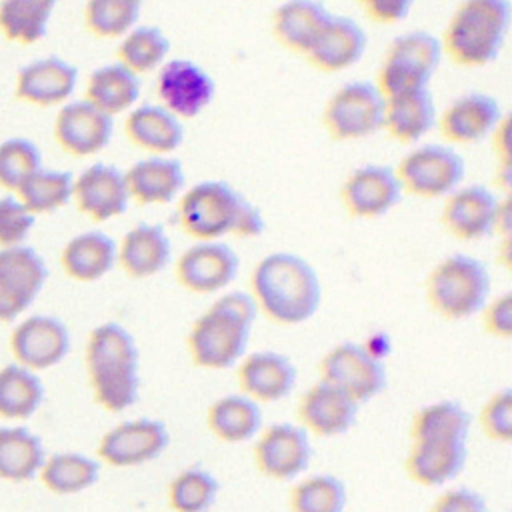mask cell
Wrapping results in <instances>:
<instances>
[{
    "label": "cell",
    "instance_id": "1",
    "mask_svg": "<svg viewBox=\"0 0 512 512\" xmlns=\"http://www.w3.org/2000/svg\"><path fill=\"white\" fill-rule=\"evenodd\" d=\"M272 322L296 326L310 320L322 304V280L300 254L276 250L262 256L250 272V290Z\"/></svg>",
    "mask_w": 512,
    "mask_h": 512
},
{
    "label": "cell",
    "instance_id": "2",
    "mask_svg": "<svg viewBox=\"0 0 512 512\" xmlns=\"http://www.w3.org/2000/svg\"><path fill=\"white\" fill-rule=\"evenodd\" d=\"M86 368L94 398L108 412H124L140 398V348L120 322L96 326L86 344Z\"/></svg>",
    "mask_w": 512,
    "mask_h": 512
},
{
    "label": "cell",
    "instance_id": "3",
    "mask_svg": "<svg viewBox=\"0 0 512 512\" xmlns=\"http://www.w3.org/2000/svg\"><path fill=\"white\" fill-rule=\"evenodd\" d=\"M512 22L508 0H464L446 22L440 36L444 56L462 68L494 62L506 42Z\"/></svg>",
    "mask_w": 512,
    "mask_h": 512
},
{
    "label": "cell",
    "instance_id": "4",
    "mask_svg": "<svg viewBox=\"0 0 512 512\" xmlns=\"http://www.w3.org/2000/svg\"><path fill=\"white\" fill-rule=\"evenodd\" d=\"M490 290L488 266L464 252H452L438 260L426 278V300L446 320H464L482 312Z\"/></svg>",
    "mask_w": 512,
    "mask_h": 512
},
{
    "label": "cell",
    "instance_id": "5",
    "mask_svg": "<svg viewBox=\"0 0 512 512\" xmlns=\"http://www.w3.org/2000/svg\"><path fill=\"white\" fill-rule=\"evenodd\" d=\"M442 58L440 36L422 28L396 34L386 46L374 84L384 100L430 90Z\"/></svg>",
    "mask_w": 512,
    "mask_h": 512
},
{
    "label": "cell",
    "instance_id": "6",
    "mask_svg": "<svg viewBox=\"0 0 512 512\" xmlns=\"http://www.w3.org/2000/svg\"><path fill=\"white\" fill-rule=\"evenodd\" d=\"M254 322L214 300L190 326L186 348L192 362L206 370L236 366L246 354Z\"/></svg>",
    "mask_w": 512,
    "mask_h": 512
},
{
    "label": "cell",
    "instance_id": "7",
    "mask_svg": "<svg viewBox=\"0 0 512 512\" xmlns=\"http://www.w3.org/2000/svg\"><path fill=\"white\" fill-rule=\"evenodd\" d=\"M246 198L224 180H200L180 194L176 216L182 230L194 240H222L234 234Z\"/></svg>",
    "mask_w": 512,
    "mask_h": 512
},
{
    "label": "cell",
    "instance_id": "8",
    "mask_svg": "<svg viewBox=\"0 0 512 512\" xmlns=\"http://www.w3.org/2000/svg\"><path fill=\"white\" fill-rule=\"evenodd\" d=\"M404 194L446 198L466 174L464 156L446 142H422L410 148L394 166Z\"/></svg>",
    "mask_w": 512,
    "mask_h": 512
},
{
    "label": "cell",
    "instance_id": "9",
    "mask_svg": "<svg viewBox=\"0 0 512 512\" xmlns=\"http://www.w3.org/2000/svg\"><path fill=\"white\" fill-rule=\"evenodd\" d=\"M386 100L374 80L338 86L322 108V124L334 140H360L382 130Z\"/></svg>",
    "mask_w": 512,
    "mask_h": 512
},
{
    "label": "cell",
    "instance_id": "10",
    "mask_svg": "<svg viewBox=\"0 0 512 512\" xmlns=\"http://www.w3.org/2000/svg\"><path fill=\"white\" fill-rule=\"evenodd\" d=\"M158 104L180 120L200 116L216 96L212 74L190 58H168L154 80Z\"/></svg>",
    "mask_w": 512,
    "mask_h": 512
},
{
    "label": "cell",
    "instance_id": "11",
    "mask_svg": "<svg viewBox=\"0 0 512 512\" xmlns=\"http://www.w3.org/2000/svg\"><path fill=\"white\" fill-rule=\"evenodd\" d=\"M320 378L344 390L358 404L376 398L388 384L386 366L374 358L362 342H340L332 346L318 364Z\"/></svg>",
    "mask_w": 512,
    "mask_h": 512
},
{
    "label": "cell",
    "instance_id": "12",
    "mask_svg": "<svg viewBox=\"0 0 512 512\" xmlns=\"http://www.w3.org/2000/svg\"><path fill=\"white\" fill-rule=\"evenodd\" d=\"M240 270L238 252L224 240H196L176 258L174 276L194 294L224 290Z\"/></svg>",
    "mask_w": 512,
    "mask_h": 512
},
{
    "label": "cell",
    "instance_id": "13",
    "mask_svg": "<svg viewBox=\"0 0 512 512\" xmlns=\"http://www.w3.org/2000/svg\"><path fill=\"white\" fill-rule=\"evenodd\" d=\"M252 458L266 478L278 482L294 480L312 460L310 436L300 424H272L256 436Z\"/></svg>",
    "mask_w": 512,
    "mask_h": 512
},
{
    "label": "cell",
    "instance_id": "14",
    "mask_svg": "<svg viewBox=\"0 0 512 512\" xmlns=\"http://www.w3.org/2000/svg\"><path fill=\"white\" fill-rule=\"evenodd\" d=\"M170 444V432L164 422L142 416L110 428L100 444L98 456L116 468L142 466L164 454Z\"/></svg>",
    "mask_w": 512,
    "mask_h": 512
},
{
    "label": "cell",
    "instance_id": "15",
    "mask_svg": "<svg viewBox=\"0 0 512 512\" xmlns=\"http://www.w3.org/2000/svg\"><path fill=\"white\" fill-rule=\"evenodd\" d=\"M404 196L394 166L362 164L354 168L340 188V200L354 218H380Z\"/></svg>",
    "mask_w": 512,
    "mask_h": 512
},
{
    "label": "cell",
    "instance_id": "16",
    "mask_svg": "<svg viewBox=\"0 0 512 512\" xmlns=\"http://www.w3.org/2000/svg\"><path fill=\"white\" fill-rule=\"evenodd\" d=\"M504 116L506 112L496 96L482 90H470L456 96L442 112H438L436 126L446 144H474L490 138Z\"/></svg>",
    "mask_w": 512,
    "mask_h": 512
},
{
    "label": "cell",
    "instance_id": "17",
    "mask_svg": "<svg viewBox=\"0 0 512 512\" xmlns=\"http://www.w3.org/2000/svg\"><path fill=\"white\" fill-rule=\"evenodd\" d=\"M500 196L484 184L458 186L444 198L440 220L460 240L486 238L494 234Z\"/></svg>",
    "mask_w": 512,
    "mask_h": 512
},
{
    "label": "cell",
    "instance_id": "18",
    "mask_svg": "<svg viewBox=\"0 0 512 512\" xmlns=\"http://www.w3.org/2000/svg\"><path fill=\"white\" fill-rule=\"evenodd\" d=\"M48 268L28 246L0 250V320H12L40 292Z\"/></svg>",
    "mask_w": 512,
    "mask_h": 512
},
{
    "label": "cell",
    "instance_id": "19",
    "mask_svg": "<svg viewBox=\"0 0 512 512\" xmlns=\"http://www.w3.org/2000/svg\"><path fill=\"white\" fill-rule=\"evenodd\" d=\"M358 402L338 386L318 380L298 400V420L308 434L334 438L346 434L358 416Z\"/></svg>",
    "mask_w": 512,
    "mask_h": 512
},
{
    "label": "cell",
    "instance_id": "20",
    "mask_svg": "<svg viewBox=\"0 0 512 512\" xmlns=\"http://www.w3.org/2000/svg\"><path fill=\"white\" fill-rule=\"evenodd\" d=\"M294 362L278 350H256L244 354L236 368V380L248 398L254 402H280L296 384Z\"/></svg>",
    "mask_w": 512,
    "mask_h": 512
},
{
    "label": "cell",
    "instance_id": "21",
    "mask_svg": "<svg viewBox=\"0 0 512 512\" xmlns=\"http://www.w3.org/2000/svg\"><path fill=\"white\" fill-rule=\"evenodd\" d=\"M114 132V118L86 98L72 100L60 108L54 134L60 146L76 156H90L108 146Z\"/></svg>",
    "mask_w": 512,
    "mask_h": 512
},
{
    "label": "cell",
    "instance_id": "22",
    "mask_svg": "<svg viewBox=\"0 0 512 512\" xmlns=\"http://www.w3.org/2000/svg\"><path fill=\"white\" fill-rule=\"evenodd\" d=\"M368 46L364 26L348 14H330L304 58L318 70L340 72L356 64Z\"/></svg>",
    "mask_w": 512,
    "mask_h": 512
},
{
    "label": "cell",
    "instance_id": "23",
    "mask_svg": "<svg viewBox=\"0 0 512 512\" xmlns=\"http://www.w3.org/2000/svg\"><path fill=\"white\" fill-rule=\"evenodd\" d=\"M72 196L78 208L98 222L124 214L132 200L124 172L104 162H94L74 180Z\"/></svg>",
    "mask_w": 512,
    "mask_h": 512
},
{
    "label": "cell",
    "instance_id": "24",
    "mask_svg": "<svg viewBox=\"0 0 512 512\" xmlns=\"http://www.w3.org/2000/svg\"><path fill=\"white\" fill-rule=\"evenodd\" d=\"M130 198L140 204H170L186 190L184 164L174 156L148 154L126 172Z\"/></svg>",
    "mask_w": 512,
    "mask_h": 512
},
{
    "label": "cell",
    "instance_id": "25",
    "mask_svg": "<svg viewBox=\"0 0 512 512\" xmlns=\"http://www.w3.org/2000/svg\"><path fill=\"white\" fill-rule=\"evenodd\" d=\"M466 460V440H410L404 468L412 482L436 488L454 480L464 470Z\"/></svg>",
    "mask_w": 512,
    "mask_h": 512
},
{
    "label": "cell",
    "instance_id": "26",
    "mask_svg": "<svg viewBox=\"0 0 512 512\" xmlns=\"http://www.w3.org/2000/svg\"><path fill=\"white\" fill-rule=\"evenodd\" d=\"M118 264L132 278H150L172 260V242L158 222H136L116 244Z\"/></svg>",
    "mask_w": 512,
    "mask_h": 512
},
{
    "label": "cell",
    "instance_id": "27",
    "mask_svg": "<svg viewBox=\"0 0 512 512\" xmlns=\"http://www.w3.org/2000/svg\"><path fill=\"white\" fill-rule=\"evenodd\" d=\"M68 348V328L52 316H30L12 334V350L28 368H50L68 354Z\"/></svg>",
    "mask_w": 512,
    "mask_h": 512
},
{
    "label": "cell",
    "instance_id": "28",
    "mask_svg": "<svg viewBox=\"0 0 512 512\" xmlns=\"http://www.w3.org/2000/svg\"><path fill=\"white\" fill-rule=\"evenodd\" d=\"M126 136L148 154L172 156L184 142V124L158 102L136 104L124 120Z\"/></svg>",
    "mask_w": 512,
    "mask_h": 512
},
{
    "label": "cell",
    "instance_id": "29",
    "mask_svg": "<svg viewBox=\"0 0 512 512\" xmlns=\"http://www.w3.org/2000/svg\"><path fill=\"white\" fill-rule=\"evenodd\" d=\"M332 10L318 0L282 2L272 12V34L288 50L306 54Z\"/></svg>",
    "mask_w": 512,
    "mask_h": 512
},
{
    "label": "cell",
    "instance_id": "30",
    "mask_svg": "<svg viewBox=\"0 0 512 512\" xmlns=\"http://www.w3.org/2000/svg\"><path fill=\"white\" fill-rule=\"evenodd\" d=\"M78 80L76 66L62 58L48 56L18 70V96L34 104H56L66 100Z\"/></svg>",
    "mask_w": 512,
    "mask_h": 512
},
{
    "label": "cell",
    "instance_id": "31",
    "mask_svg": "<svg viewBox=\"0 0 512 512\" xmlns=\"http://www.w3.org/2000/svg\"><path fill=\"white\" fill-rule=\"evenodd\" d=\"M210 432L228 444H240L256 438L262 430L260 404L246 394H226L216 398L206 410Z\"/></svg>",
    "mask_w": 512,
    "mask_h": 512
},
{
    "label": "cell",
    "instance_id": "32",
    "mask_svg": "<svg viewBox=\"0 0 512 512\" xmlns=\"http://www.w3.org/2000/svg\"><path fill=\"white\" fill-rule=\"evenodd\" d=\"M438 120L432 90L412 92L386 100L382 128L398 142L418 144Z\"/></svg>",
    "mask_w": 512,
    "mask_h": 512
},
{
    "label": "cell",
    "instance_id": "33",
    "mask_svg": "<svg viewBox=\"0 0 512 512\" xmlns=\"http://www.w3.org/2000/svg\"><path fill=\"white\" fill-rule=\"evenodd\" d=\"M140 88V76L116 60L92 70L86 84V100L114 116L136 106Z\"/></svg>",
    "mask_w": 512,
    "mask_h": 512
},
{
    "label": "cell",
    "instance_id": "34",
    "mask_svg": "<svg viewBox=\"0 0 512 512\" xmlns=\"http://www.w3.org/2000/svg\"><path fill=\"white\" fill-rule=\"evenodd\" d=\"M118 262L116 242L100 230L74 236L62 250L64 270L82 282H92L108 274Z\"/></svg>",
    "mask_w": 512,
    "mask_h": 512
},
{
    "label": "cell",
    "instance_id": "35",
    "mask_svg": "<svg viewBox=\"0 0 512 512\" xmlns=\"http://www.w3.org/2000/svg\"><path fill=\"white\" fill-rule=\"evenodd\" d=\"M472 416L458 400H436L412 414L410 440H466Z\"/></svg>",
    "mask_w": 512,
    "mask_h": 512
},
{
    "label": "cell",
    "instance_id": "36",
    "mask_svg": "<svg viewBox=\"0 0 512 512\" xmlns=\"http://www.w3.org/2000/svg\"><path fill=\"white\" fill-rule=\"evenodd\" d=\"M170 38L156 24H136L118 44V62L138 76L158 70L170 54Z\"/></svg>",
    "mask_w": 512,
    "mask_h": 512
},
{
    "label": "cell",
    "instance_id": "37",
    "mask_svg": "<svg viewBox=\"0 0 512 512\" xmlns=\"http://www.w3.org/2000/svg\"><path fill=\"white\" fill-rule=\"evenodd\" d=\"M44 464L38 436L26 428H0V478L30 480Z\"/></svg>",
    "mask_w": 512,
    "mask_h": 512
},
{
    "label": "cell",
    "instance_id": "38",
    "mask_svg": "<svg viewBox=\"0 0 512 512\" xmlns=\"http://www.w3.org/2000/svg\"><path fill=\"white\" fill-rule=\"evenodd\" d=\"M220 492L218 478L202 466L178 472L168 484V506L174 512H208Z\"/></svg>",
    "mask_w": 512,
    "mask_h": 512
},
{
    "label": "cell",
    "instance_id": "39",
    "mask_svg": "<svg viewBox=\"0 0 512 512\" xmlns=\"http://www.w3.org/2000/svg\"><path fill=\"white\" fill-rule=\"evenodd\" d=\"M346 484L334 474H314L296 482L288 496L290 512H344Z\"/></svg>",
    "mask_w": 512,
    "mask_h": 512
},
{
    "label": "cell",
    "instance_id": "40",
    "mask_svg": "<svg viewBox=\"0 0 512 512\" xmlns=\"http://www.w3.org/2000/svg\"><path fill=\"white\" fill-rule=\"evenodd\" d=\"M44 398L42 382L26 368L10 364L0 370V414L28 418Z\"/></svg>",
    "mask_w": 512,
    "mask_h": 512
},
{
    "label": "cell",
    "instance_id": "41",
    "mask_svg": "<svg viewBox=\"0 0 512 512\" xmlns=\"http://www.w3.org/2000/svg\"><path fill=\"white\" fill-rule=\"evenodd\" d=\"M52 0H8L0 4V26L12 40L36 42L46 34Z\"/></svg>",
    "mask_w": 512,
    "mask_h": 512
},
{
    "label": "cell",
    "instance_id": "42",
    "mask_svg": "<svg viewBox=\"0 0 512 512\" xmlns=\"http://www.w3.org/2000/svg\"><path fill=\"white\" fill-rule=\"evenodd\" d=\"M100 464L76 452L54 454L42 470L44 484L56 494H74L86 490L98 480Z\"/></svg>",
    "mask_w": 512,
    "mask_h": 512
},
{
    "label": "cell",
    "instance_id": "43",
    "mask_svg": "<svg viewBox=\"0 0 512 512\" xmlns=\"http://www.w3.org/2000/svg\"><path fill=\"white\" fill-rule=\"evenodd\" d=\"M18 192L24 200V208L32 212H52L64 206L74 192V180L70 172L36 170L20 186Z\"/></svg>",
    "mask_w": 512,
    "mask_h": 512
},
{
    "label": "cell",
    "instance_id": "44",
    "mask_svg": "<svg viewBox=\"0 0 512 512\" xmlns=\"http://www.w3.org/2000/svg\"><path fill=\"white\" fill-rule=\"evenodd\" d=\"M138 0H90L84 10L86 26L102 38H122L140 20Z\"/></svg>",
    "mask_w": 512,
    "mask_h": 512
},
{
    "label": "cell",
    "instance_id": "45",
    "mask_svg": "<svg viewBox=\"0 0 512 512\" xmlns=\"http://www.w3.org/2000/svg\"><path fill=\"white\" fill-rule=\"evenodd\" d=\"M40 150L24 138H12L0 144V184L18 188L30 174L40 170Z\"/></svg>",
    "mask_w": 512,
    "mask_h": 512
},
{
    "label": "cell",
    "instance_id": "46",
    "mask_svg": "<svg viewBox=\"0 0 512 512\" xmlns=\"http://www.w3.org/2000/svg\"><path fill=\"white\" fill-rule=\"evenodd\" d=\"M480 426L494 442L512 440V390L502 388L494 392L480 410Z\"/></svg>",
    "mask_w": 512,
    "mask_h": 512
},
{
    "label": "cell",
    "instance_id": "47",
    "mask_svg": "<svg viewBox=\"0 0 512 512\" xmlns=\"http://www.w3.org/2000/svg\"><path fill=\"white\" fill-rule=\"evenodd\" d=\"M34 224V216L12 196L0 198V244L12 246L24 240Z\"/></svg>",
    "mask_w": 512,
    "mask_h": 512
},
{
    "label": "cell",
    "instance_id": "48",
    "mask_svg": "<svg viewBox=\"0 0 512 512\" xmlns=\"http://www.w3.org/2000/svg\"><path fill=\"white\" fill-rule=\"evenodd\" d=\"M482 326L494 338H510L512 334V294L502 292L490 298L482 308Z\"/></svg>",
    "mask_w": 512,
    "mask_h": 512
},
{
    "label": "cell",
    "instance_id": "49",
    "mask_svg": "<svg viewBox=\"0 0 512 512\" xmlns=\"http://www.w3.org/2000/svg\"><path fill=\"white\" fill-rule=\"evenodd\" d=\"M428 512H488V504L480 492L458 486L442 492Z\"/></svg>",
    "mask_w": 512,
    "mask_h": 512
},
{
    "label": "cell",
    "instance_id": "50",
    "mask_svg": "<svg viewBox=\"0 0 512 512\" xmlns=\"http://www.w3.org/2000/svg\"><path fill=\"white\" fill-rule=\"evenodd\" d=\"M360 10L376 24H398L414 8L412 0H362Z\"/></svg>",
    "mask_w": 512,
    "mask_h": 512
},
{
    "label": "cell",
    "instance_id": "51",
    "mask_svg": "<svg viewBox=\"0 0 512 512\" xmlns=\"http://www.w3.org/2000/svg\"><path fill=\"white\" fill-rule=\"evenodd\" d=\"M490 140H492L496 164L510 162V118H508V114L494 128V132L490 134Z\"/></svg>",
    "mask_w": 512,
    "mask_h": 512
},
{
    "label": "cell",
    "instance_id": "52",
    "mask_svg": "<svg viewBox=\"0 0 512 512\" xmlns=\"http://www.w3.org/2000/svg\"><path fill=\"white\" fill-rule=\"evenodd\" d=\"M362 346L378 360L384 362V358L390 354L392 350V342H390V336L386 332H372L368 334V338L362 342Z\"/></svg>",
    "mask_w": 512,
    "mask_h": 512
},
{
    "label": "cell",
    "instance_id": "53",
    "mask_svg": "<svg viewBox=\"0 0 512 512\" xmlns=\"http://www.w3.org/2000/svg\"><path fill=\"white\" fill-rule=\"evenodd\" d=\"M494 182H496V186H498V190H500L502 194H508V192H510V182H512V164H510V162H500V164H496Z\"/></svg>",
    "mask_w": 512,
    "mask_h": 512
}]
</instances>
